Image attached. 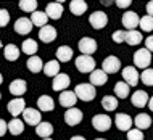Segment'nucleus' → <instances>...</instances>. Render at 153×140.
<instances>
[{
    "label": "nucleus",
    "mask_w": 153,
    "mask_h": 140,
    "mask_svg": "<svg viewBox=\"0 0 153 140\" xmlns=\"http://www.w3.org/2000/svg\"><path fill=\"white\" fill-rule=\"evenodd\" d=\"M74 93H76V97L79 98L82 101H90L94 100L95 95H97V90L92 84H89V82H84V84H77L76 89H74Z\"/></svg>",
    "instance_id": "1"
},
{
    "label": "nucleus",
    "mask_w": 153,
    "mask_h": 140,
    "mask_svg": "<svg viewBox=\"0 0 153 140\" xmlns=\"http://www.w3.org/2000/svg\"><path fill=\"white\" fill-rule=\"evenodd\" d=\"M152 63V53L147 50V48H139L137 52L134 53V68L137 69H147Z\"/></svg>",
    "instance_id": "2"
},
{
    "label": "nucleus",
    "mask_w": 153,
    "mask_h": 140,
    "mask_svg": "<svg viewBox=\"0 0 153 140\" xmlns=\"http://www.w3.org/2000/svg\"><path fill=\"white\" fill-rule=\"evenodd\" d=\"M74 64H76V68H77V71L79 73H84V74H90L95 69V60L92 58V56H89V55H79L76 58V61H74Z\"/></svg>",
    "instance_id": "3"
},
{
    "label": "nucleus",
    "mask_w": 153,
    "mask_h": 140,
    "mask_svg": "<svg viewBox=\"0 0 153 140\" xmlns=\"http://www.w3.org/2000/svg\"><path fill=\"white\" fill-rule=\"evenodd\" d=\"M121 69V60L114 55H110L103 60L102 63V71L105 74H116Z\"/></svg>",
    "instance_id": "4"
},
{
    "label": "nucleus",
    "mask_w": 153,
    "mask_h": 140,
    "mask_svg": "<svg viewBox=\"0 0 153 140\" xmlns=\"http://www.w3.org/2000/svg\"><path fill=\"white\" fill-rule=\"evenodd\" d=\"M111 124H113V119H111L108 114H95L92 118V126L95 130H98V132H105V130H108Z\"/></svg>",
    "instance_id": "5"
},
{
    "label": "nucleus",
    "mask_w": 153,
    "mask_h": 140,
    "mask_svg": "<svg viewBox=\"0 0 153 140\" xmlns=\"http://www.w3.org/2000/svg\"><path fill=\"white\" fill-rule=\"evenodd\" d=\"M7 108H8V113H10L11 116L18 118L19 114H23V111L26 110V101H24L21 97H16V98H13V100L8 101Z\"/></svg>",
    "instance_id": "6"
},
{
    "label": "nucleus",
    "mask_w": 153,
    "mask_h": 140,
    "mask_svg": "<svg viewBox=\"0 0 153 140\" xmlns=\"http://www.w3.org/2000/svg\"><path fill=\"white\" fill-rule=\"evenodd\" d=\"M82 118H84V114H82V111L79 108H69V110H66V113H65V122L68 126H77V124H81L82 122Z\"/></svg>",
    "instance_id": "7"
},
{
    "label": "nucleus",
    "mask_w": 153,
    "mask_h": 140,
    "mask_svg": "<svg viewBox=\"0 0 153 140\" xmlns=\"http://www.w3.org/2000/svg\"><path fill=\"white\" fill-rule=\"evenodd\" d=\"M89 23L94 29H97V31L103 29V27L108 24V16H106V13H103V11H94V13L89 16Z\"/></svg>",
    "instance_id": "8"
},
{
    "label": "nucleus",
    "mask_w": 153,
    "mask_h": 140,
    "mask_svg": "<svg viewBox=\"0 0 153 140\" xmlns=\"http://www.w3.org/2000/svg\"><path fill=\"white\" fill-rule=\"evenodd\" d=\"M139 71L135 69L134 66H126L123 69V79H124V82H126L129 87H135V85L139 84Z\"/></svg>",
    "instance_id": "9"
},
{
    "label": "nucleus",
    "mask_w": 153,
    "mask_h": 140,
    "mask_svg": "<svg viewBox=\"0 0 153 140\" xmlns=\"http://www.w3.org/2000/svg\"><path fill=\"white\" fill-rule=\"evenodd\" d=\"M23 122H26V124L29 126H37L42 122V116H40V111L36 110V108H26L23 111Z\"/></svg>",
    "instance_id": "10"
},
{
    "label": "nucleus",
    "mask_w": 153,
    "mask_h": 140,
    "mask_svg": "<svg viewBox=\"0 0 153 140\" xmlns=\"http://www.w3.org/2000/svg\"><path fill=\"white\" fill-rule=\"evenodd\" d=\"M69 84H71V79H69L68 74L65 73H60L58 76L53 77V82H52V87L55 92H65V90H68Z\"/></svg>",
    "instance_id": "11"
},
{
    "label": "nucleus",
    "mask_w": 153,
    "mask_h": 140,
    "mask_svg": "<svg viewBox=\"0 0 153 140\" xmlns=\"http://www.w3.org/2000/svg\"><path fill=\"white\" fill-rule=\"evenodd\" d=\"M79 50L82 55H89L92 56V53L97 52V42L92 37H82L79 40Z\"/></svg>",
    "instance_id": "12"
},
{
    "label": "nucleus",
    "mask_w": 153,
    "mask_h": 140,
    "mask_svg": "<svg viewBox=\"0 0 153 140\" xmlns=\"http://www.w3.org/2000/svg\"><path fill=\"white\" fill-rule=\"evenodd\" d=\"M123 26L126 27L127 31H134L135 27L139 26V21H140V18H139V15L135 13V11H126V13L123 15Z\"/></svg>",
    "instance_id": "13"
},
{
    "label": "nucleus",
    "mask_w": 153,
    "mask_h": 140,
    "mask_svg": "<svg viewBox=\"0 0 153 140\" xmlns=\"http://www.w3.org/2000/svg\"><path fill=\"white\" fill-rule=\"evenodd\" d=\"M114 122H116V127L119 130H123V132H127V130H131L132 127V118L129 116V114L126 113H118L116 118H114Z\"/></svg>",
    "instance_id": "14"
},
{
    "label": "nucleus",
    "mask_w": 153,
    "mask_h": 140,
    "mask_svg": "<svg viewBox=\"0 0 153 140\" xmlns=\"http://www.w3.org/2000/svg\"><path fill=\"white\" fill-rule=\"evenodd\" d=\"M58 101H60V105L63 106V108L69 110V108H73V106L76 105L77 97H76V93H74V92H71V90H65V92L60 93Z\"/></svg>",
    "instance_id": "15"
},
{
    "label": "nucleus",
    "mask_w": 153,
    "mask_h": 140,
    "mask_svg": "<svg viewBox=\"0 0 153 140\" xmlns=\"http://www.w3.org/2000/svg\"><path fill=\"white\" fill-rule=\"evenodd\" d=\"M148 100H150V97H148V93L145 90H135L131 97V101L135 108H143V106H147Z\"/></svg>",
    "instance_id": "16"
},
{
    "label": "nucleus",
    "mask_w": 153,
    "mask_h": 140,
    "mask_svg": "<svg viewBox=\"0 0 153 140\" xmlns=\"http://www.w3.org/2000/svg\"><path fill=\"white\" fill-rule=\"evenodd\" d=\"M56 29L53 26H44V27H40V31H39V39L42 40L44 44H50L53 42V40L56 39Z\"/></svg>",
    "instance_id": "17"
},
{
    "label": "nucleus",
    "mask_w": 153,
    "mask_h": 140,
    "mask_svg": "<svg viewBox=\"0 0 153 140\" xmlns=\"http://www.w3.org/2000/svg\"><path fill=\"white\" fill-rule=\"evenodd\" d=\"M45 15L48 16V19H60L61 15H63V5L61 2H52L48 3L47 8H45Z\"/></svg>",
    "instance_id": "18"
},
{
    "label": "nucleus",
    "mask_w": 153,
    "mask_h": 140,
    "mask_svg": "<svg viewBox=\"0 0 153 140\" xmlns=\"http://www.w3.org/2000/svg\"><path fill=\"white\" fill-rule=\"evenodd\" d=\"M8 90H10L11 95L21 97V95H24V93H26L27 84H26V81H24V79H15L10 85H8Z\"/></svg>",
    "instance_id": "19"
},
{
    "label": "nucleus",
    "mask_w": 153,
    "mask_h": 140,
    "mask_svg": "<svg viewBox=\"0 0 153 140\" xmlns=\"http://www.w3.org/2000/svg\"><path fill=\"white\" fill-rule=\"evenodd\" d=\"M32 27L34 26H32L29 18H19V19L15 21V31L18 32V34H21V36L29 34V32L32 31Z\"/></svg>",
    "instance_id": "20"
},
{
    "label": "nucleus",
    "mask_w": 153,
    "mask_h": 140,
    "mask_svg": "<svg viewBox=\"0 0 153 140\" xmlns=\"http://www.w3.org/2000/svg\"><path fill=\"white\" fill-rule=\"evenodd\" d=\"M90 82L89 84H92L94 87H98V85H105L106 82H108V74H105L102 71V69H94L92 73H90Z\"/></svg>",
    "instance_id": "21"
},
{
    "label": "nucleus",
    "mask_w": 153,
    "mask_h": 140,
    "mask_svg": "<svg viewBox=\"0 0 153 140\" xmlns=\"http://www.w3.org/2000/svg\"><path fill=\"white\" fill-rule=\"evenodd\" d=\"M37 106H39V111L48 113V111H53V108H55V101H53L50 95H40L37 98Z\"/></svg>",
    "instance_id": "22"
},
{
    "label": "nucleus",
    "mask_w": 153,
    "mask_h": 140,
    "mask_svg": "<svg viewBox=\"0 0 153 140\" xmlns=\"http://www.w3.org/2000/svg\"><path fill=\"white\" fill-rule=\"evenodd\" d=\"M73 55H74V52H73V48L69 47V45H61V47L56 48V60H58V63L60 61H63V63L71 61Z\"/></svg>",
    "instance_id": "23"
},
{
    "label": "nucleus",
    "mask_w": 153,
    "mask_h": 140,
    "mask_svg": "<svg viewBox=\"0 0 153 140\" xmlns=\"http://www.w3.org/2000/svg\"><path fill=\"white\" fill-rule=\"evenodd\" d=\"M44 74L45 76H48V77H55V76H58L60 74V63H58V60H50V61H47V63L44 64Z\"/></svg>",
    "instance_id": "24"
},
{
    "label": "nucleus",
    "mask_w": 153,
    "mask_h": 140,
    "mask_svg": "<svg viewBox=\"0 0 153 140\" xmlns=\"http://www.w3.org/2000/svg\"><path fill=\"white\" fill-rule=\"evenodd\" d=\"M132 121H134V124H135V129H139V130L148 129V127L152 126V118L148 116V114H145V113L137 114L135 119H132Z\"/></svg>",
    "instance_id": "25"
},
{
    "label": "nucleus",
    "mask_w": 153,
    "mask_h": 140,
    "mask_svg": "<svg viewBox=\"0 0 153 140\" xmlns=\"http://www.w3.org/2000/svg\"><path fill=\"white\" fill-rule=\"evenodd\" d=\"M36 134L39 135V137H42V139H50V135L53 134V126L50 124V122L42 121L40 124L36 126Z\"/></svg>",
    "instance_id": "26"
},
{
    "label": "nucleus",
    "mask_w": 153,
    "mask_h": 140,
    "mask_svg": "<svg viewBox=\"0 0 153 140\" xmlns=\"http://www.w3.org/2000/svg\"><path fill=\"white\" fill-rule=\"evenodd\" d=\"M19 53H21V50L15 44H8L3 47V55H5V58L8 61H16L19 58Z\"/></svg>",
    "instance_id": "27"
},
{
    "label": "nucleus",
    "mask_w": 153,
    "mask_h": 140,
    "mask_svg": "<svg viewBox=\"0 0 153 140\" xmlns=\"http://www.w3.org/2000/svg\"><path fill=\"white\" fill-rule=\"evenodd\" d=\"M69 11L76 16H81L87 11V3H85L84 0H73V2L69 3Z\"/></svg>",
    "instance_id": "28"
},
{
    "label": "nucleus",
    "mask_w": 153,
    "mask_h": 140,
    "mask_svg": "<svg viewBox=\"0 0 153 140\" xmlns=\"http://www.w3.org/2000/svg\"><path fill=\"white\" fill-rule=\"evenodd\" d=\"M47 21H48V16L45 15V11H34L31 16V23L32 26H37V27H44L47 26Z\"/></svg>",
    "instance_id": "29"
},
{
    "label": "nucleus",
    "mask_w": 153,
    "mask_h": 140,
    "mask_svg": "<svg viewBox=\"0 0 153 140\" xmlns=\"http://www.w3.org/2000/svg\"><path fill=\"white\" fill-rule=\"evenodd\" d=\"M27 69H29L31 73H34V74L42 71L44 69V61L40 60V56H37V55L29 56V60H27Z\"/></svg>",
    "instance_id": "30"
},
{
    "label": "nucleus",
    "mask_w": 153,
    "mask_h": 140,
    "mask_svg": "<svg viewBox=\"0 0 153 140\" xmlns=\"http://www.w3.org/2000/svg\"><path fill=\"white\" fill-rule=\"evenodd\" d=\"M124 42L129 45H139L142 42V32L134 29V31H126V36H124Z\"/></svg>",
    "instance_id": "31"
},
{
    "label": "nucleus",
    "mask_w": 153,
    "mask_h": 140,
    "mask_svg": "<svg viewBox=\"0 0 153 140\" xmlns=\"http://www.w3.org/2000/svg\"><path fill=\"white\" fill-rule=\"evenodd\" d=\"M24 130V122L21 121V119H11L10 122H8V132H10L11 135H19L23 134Z\"/></svg>",
    "instance_id": "32"
},
{
    "label": "nucleus",
    "mask_w": 153,
    "mask_h": 140,
    "mask_svg": "<svg viewBox=\"0 0 153 140\" xmlns=\"http://www.w3.org/2000/svg\"><path fill=\"white\" fill-rule=\"evenodd\" d=\"M102 106L106 111H114L118 108V98L114 95H106L102 98Z\"/></svg>",
    "instance_id": "33"
},
{
    "label": "nucleus",
    "mask_w": 153,
    "mask_h": 140,
    "mask_svg": "<svg viewBox=\"0 0 153 140\" xmlns=\"http://www.w3.org/2000/svg\"><path fill=\"white\" fill-rule=\"evenodd\" d=\"M21 50L26 53V55L34 56L36 52H37V42H36L34 39H26L23 42V45H21Z\"/></svg>",
    "instance_id": "34"
},
{
    "label": "nucleus",
    "mask_w": 153,
    "mask_h": 140,
    "mask_svg": "<svg viewBox=\"0 0 153 140\" xmlns=\"http://www.w3.org/2000/svg\"><path fill=\"white\" fill-rule=\"evenodd\" d=\"M114 93H116V98H127L129 97V85L124 81L118 82V84L114 85Z\"/></svg>",
    "instance_id": "35"
},
{
    "label": "nucleus",
    "mask_w": 153,
    "mask_h": 140,
    "mask_svg": "<svg viewBox=\"0 0 153 140\" xmlns=\"http://www.w3.org/2000/svg\"><path fill=\"white\" fill-rule=\"evenodd\" d=\"M37 5L39 3L36 0H21L19 2V8L23 11H26V13H34V11H37Z\"/></svg>",
    "instance_id": "36"
},
{
    "label": "nucleus",
    "mask_w": 153,
    "mask_h": 140,
    "mask_svg": "<svg viewBox=\"0 0 153 140\" xmlns=\"http://www.w3.org/2000/svg\"><path fill=\"white\" fill-rule=\"evenodd\" d=\"M139 27L142 29L143 32H152L153 31V18L152 16H142L139 21Z\"/></svg>",
    "instance_id": "37"
},
{
    "label": "nucleus",
    "mask_w": 153,
    "mask_h": 140,
    "mask_svg": "<svg viewBox=\"0 0 153 140\" xmlns=\"http://www.w3.org/2000/svg\"><path fill=\"white\" fill-rule=\"evenodd\" d=\"M139 79H142V82H143L145 85L152 87V85H153V68H147V69H143L142 74L139 76Z\"/></svg>",
    "instance_id": "38"
},
{
    "label": "nucleus",
    "mask_w": 153,
    "mask_h": 140,
    "mask_svg": "<svg viewBox=\"0 0 153 140\" xmlns=\"http://www.w3.org/2000/svg\"><path fill=\"white\" fill-rule=\"evenodd\" d=\"M127 140H143V132L139 129L127 130Z\"/></svg>",
    "instance_id": "39"
},
{
    "label": "nucleus",
    "mask_w": 153,
    "mask_h": 140,
    "mask_svg": "<svg viewBox=\"0 0 153 140\" xmlns=\"http://www.w3.org/2000/svg\"><path fill=\"white\" fill-rule=\"evenodd\" d=\"M10 23V13L5 8H0V27H5Z\"/></svg>",
    "instance_id": "40"
},
{
    "label": "nucleus",
    "mask_w": 153,
    "mask_h": 140,
    "mask_svg": "<svg viewBox=\"0 0 153 140\" xmlns=\"http://www.w3.org/2000/svg\"><path fill=\"white\" fill-rule=\"evenodd\" d=\"M124 36H126V31H116V32H113L111 39H113L116 44H123L124 42Z\"/></svg>",
    "instance_id": "41"
},
{
    "label": "nucleus",
    "mask_w": 153,
    "mask_h": 140,
    "mask_svg": "<svg viewBox=\"0 0 153 140\" xmlns=\"http://www.w3.org/2000/svg\"><path fill=\"white\" fill-rule=\"evenodd\" d=\"M7 132H8V124L3 119H0V137H3Z\"/></svg>",
    "instance_id": "42"
},
{
    "label": "nucleus",
    "mask_w": 153,
    "mask_h": 140,
    "mask_svg": "<svg viewBox=\"0 0 153 140\" xmlns=\"http://www.w3.org/2000/svg\"><path fill=\"white\" fill-rule=\"evenodd\" d=\"M145 48L148 52H153V36H148L147 39H145Z\"/></svg>",
    "instance_id": "43"
},
{
    "label": "nucleus",
    "mask_w": 153,
    "mask_h": 140,
    "mask_svg": "<svg viewBox=\"0 0 153 140\" xmlns=\"http://www.w3.org/2000/svg\"><path fill=\"white\" fill-rule=\"evenodd\" d=\"M116 5L119 8H129L132 5V2L131 0H116Z\"/></svg>",
    "instance_id": "44"
},
{
    "label": "nucleus",
    "mask_w": 153,
    "mask_h": 140,
    "mask_svg": "<svg viewBox=\"0 0 153 140\" xmlns=\"http://www.w3.org/2000/svg\"><path fill=\"white\" fill-rule=\"evenodd\" d=\"M147 15L153 18V0H150V2L147 3Z\"/></svg>",
    "instance_id": "45"
},
{
    "label": "nucleus",
    "mask_w": 153,
    "mask_h": 140,
    "mask_svg": "<svg viewBox=\"0 0 153 140\" xmlns=\"http://www.w3.org/2000/svg\"><path fill=\"white\" fill-rule=\"evenodd\" d=\"M147 106L150 108L152 111H153V97H150V100H148V103H147Z\"/></svg>",
    "instance_id": "46"
},
{
    "label": "nucleus",
    "mask_w": 153,
    "mask_h": 140,
    "mask_svg": "<svg viewBox=\"0 0 153 140\" xmlns=\"http://www.w3.org/2000/svg\"><path fill=\"white\" fill-rule=\"evenodd\" d=\"M69 140H85V139L82 137V135H74V137H71Z\"/></svg>",
    "instance_id": "47"
},
{
    "label": "nucleus",
    "mask_w": 153,
    "mask_h": 140,
    "mask_svg": "<svg viewBox=\"0 0 153 140\" xmlns=\"http://www.w3.org/2000/svg\"><path fill=\"white\" fill-rule=\"evenodd\" d=\"M2 82H3V76L0 74V85H2Z\"/></svg>",
    "instance_id": "48"
},
{
    "label": "nucleus",
    "mask_w": 153,
    "mask_h": 140,
    "mask_svg": "<svg viewBox=\"0 0 153 140\" xmlns=\"http://www.w3.org/2000/svg\"><path fill=\"white\" fill-rule=\"evenodd\" d=\"M95 140H105V139H95Z\"/></svg>",
    "instance_id": "49"
},
{
    "label": "nucleus",
    "mask_w": 153,
    "mask_h": 140,
    "mask_svg": "<svg viewBox=\"0 0 153 140\" xmlns=\"http://www.w3.org/2000/svg\"><path fill=\"white\" fill-rule=\"evenodd\" d=\"M0 48H2V40H0Z\"/></svg>",
    "instance_id": "50"
},
{
    "label": "nucleus",
    "mask_w": 153,
    "mask_h": 140,
    "mask_svg": "<svg viewBox=\"0 0 153 140\" xmlns=\"http://www.w3.org/2000/svg\"><path fill=\"white\" fill-rule=\"evenodd\" d=\"M42 140H52V139H42Z\"/></svg>",
    "instance_id": "51"
},
{
    "label": "nucleus",
    "mask_w": 153,
    "mask_h": 140,
    "mask_svg": "<svg viewBox=\"0 0 153 140\" xmlns=\"http://www.w3.org/2000/svg\"><path fill=\"white\" fill-rule=\"evenodd\" d=\"M0 100H2V93H0Z\"/></svg>",
    "instance_id": "52"
}]
</instances>
